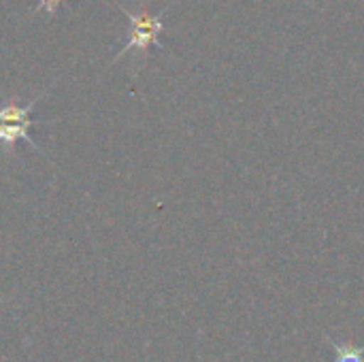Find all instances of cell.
<instances>
[{
	"instance_id": "cell-1",
	"label": "cell",
	"mask_w": 364,
	"mask_h": 362,
	"mask_svg": "<svg viewBox=\"0 0 364 362\" xmlns=\"http://www.w3.org/2000/svg\"><path fill=\"white\" fill-rule=\"evenodd\" d=\"M122 11H124V15H126L128 21H130V28H128V43L113 55V62H117L122 55H126V53L132 51V49L139 51V55H141V60H143V58H147V53H149L151 47H162L160 34H162L164 28H166L164 21H162L166 9L160 11L158 15H151V13L147 11V6H141L139 11H130V9H124V6H122Z\"/></svg>"
},
{
	"instance_id": "cell-3",
	"label": "cell",
	"mask_w": 364,
	"mask_h": 362,
	"mask_svg": "<svg viewBox=\"0 0 364 362\" xmlns=\"http://www.w3.org/2000/svg\"><path fill=\"white\" fill-rule=\"evenodd\" d=\"M62 4V0H38V4H36V9H34V13H38V11H47L49 15H55V11H58V6Z\"/></svg>"
},
{
	"instance_id": "cell-2",
	"label": "cell",
	"mask_w": 364,
	"mask_h": 362,
	"mask_svg": "<svg viewBox=\"0 0 364 362\" xmlns=\"http://www.w3.org/2000/svg\"><path fill=\"white\" fill-rule=\"evenodd\" d=\"M47 92L38 94L36 98H32L28 105H19V98L13 96L6 105H0V145L6 147V151H11L15 147V143L21 139L28 145H32L34 149H38V145L34 143L30 130L34 126L32 122V109L36 107V102L45 96Z\"/></svg>"
}]
</instances>
